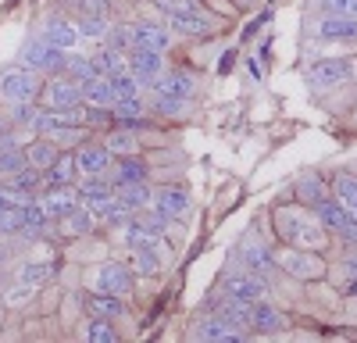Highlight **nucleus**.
I'll list each match as a JSON object with an SVG mask.
<instances>
[{"label":"nucleus","mask_w":357,"mask_h":343,"mask_svg":"<svg viewBox=\"0 0 357 343\" xmlns=\"http://www.w3.org/2000/svg\"><path fill=\"white\" fill-rule=\"evenodd\" d=\"M158 8L165 11V25L172 29V33L207 40L222 29V22L211 11L200 8V0H158Z\"/></svg>","instance_id":"obj_1"},{"label":"nucleus","mask_w":357,"mask_h":343,"mask_svg":"<svg viewBox=\"0 0 357 343\" xmlns=\"http://www.w3.org/2000/svg\"><path fill=\"white\" fill-rule=\"evenodd\" d=\"M40 86H43V75L33 72V68H25V65L0 68V100H4V104L40 100Z\"/></svg>","instance_id":"obj_2"},{"label":"nucleus","mask_w":357,"mask_h":343,"mask_svg":"<svg viewBox=\"0 0 357 343\" xmlns=\"http://www.w3.org/2000/svg\"><path fill=\"white\" fill-rule=\"evenodd\" d=\"M65 57H68V50L47 43L43 36H33V40L22 43L18 65L33 68V72H40V75H57V72H65Z\"/></svg>","instance_id":"obj_3"},{"label":"nucleus","mask_w":357,"mask_h":343,"mask_svg":"<svg viewBox=\"0 0 357 343\" xmlns=\"http://www.w3.org/2000/svg\"><path fill=\"white\" fill-rule=\"evenodd\" d=\"M89 290H100V294H118V297H129L132 286H136V272L126 261H104L89 272Z\"/></svg>","instance_id":"obj_4"},{"label":"nucleus","mask_w":357,"mask_h":343,"mask_svg":"<svg viewBox=\"0 0 357 343\" xmlns=\"http://www.w3.org/2000/svg\"><path fill=\"white\" fill-rule=\"evenodd\" d=\"M275 265L286 272V275H293V279H321L325 275V261H321V250H304V247H286V250H279L275 254Z\"/></svg>","instance_id":"obj_5"},{"label":"nucleus","mask_w":357,"mask_h":343,"mask_svg":"<svg viewBox=\"0 0 357 343\" xmlns=\"http://www.w3.org/2000/svg\"><path fill=\"white\" fill-rule=\"evenodd\" d=\"M314 218L329 229V233L343 236L347 243H357V218L343 208L340 197H321L318 204H314Z\"/></svg>","instance_id":"obj_6"},{"label":"nucleus","mask_w":357,"mask_h":343,"mask_svg":"<svg viewBox=\"0 0 357 343\" xmlns=\"http://www.w3.org/2000/svg\"><path fill=\"white\" fill-rule=\"evenodd\" d=\"M354 72H357V65L350 57H321V61H314L307 68V86L311 90H333V86L350 82Z\"/></svg>","instance_id":"obj_7"},{"label":"nucleus","mask_w":357,"mask_h":343,"mask_svg":"<svg viewBox=\"0 0 357 343\" xmlns=\"http://www.w3.org/2000/svg\"><path fill=\"white\" fill-rule=\"evenodd\" d=\"M40 100H43V107H57V111L79 107L82 104V86L75 79H68L65 72H57L40 86Z\"/></svg>","instance_id":"obj_8"},{"label":"nucleus","mask_w":357,"mask_h":343,"mask_svg":"<svg viewBox=\"0 0 357 343\" xmlns=\"http://www.w3.org/2000/svg\"><path fill=\"white\" fill-rule=\"evenodd\" d=\"M222 297L254 304V300L268 297V282H264V275H257V272H250V268H247V272H229V275L222 279Z\"/></svg>","instance_id":"obj_9"},{"label":"nucleus","mask_w":357,"mask_h":343,"mask_svg":"<svg viewBox=\"0 0 357 343\" xmlns=\"http://www.w3.org/2000/svg\"><path fill=\"white\" fill-rule=\"evenodd\" d=\"M72 154H75V172H79V179L107 176V172H111V161H114V154L104 147V143H89V139H82Z\"/></svg>","instance_id":"obj_10"},{"label":"nucleus","mask_w":357,"mask_h":343,"mask_svg":"<svg viewBox=\"0 0 357 343\" xmlns=\"http://www.w3.org/2000/svg\"><path fill=\"white\" fill-rule=\"evenodd\" d=\"M126 65H129V72H132L143 86H151V82L165 72V50H154V47L136 43V47L126 50Z\"/></svg>","instance_id":"obj_11"},{"label":"nucleus","mask_w":357,"mask_h":343,"mask_svg":"<svg viewBox=\"0 0 357 343\" xmlns=\"http://www.w3.org/2000/svg\"><path fill=\"white\" fill-rule=\"evenodd\" d=\"M236 257L243 261V268H250V272H257V275H268V272L279 268V265H275V250L268 247L257 233H247V236H243V243H240V250H236Z\"/></svg>","instance_id":"obj_12"},{"label":"nucleus","mask_w":357,"mask_h":343,"mask_svg":"<svg viewBox=\"0 0 357 343\" xmlns=\"http://www.w3.org/2000/svg\"><path fill=\"white\" fill-rule=\"evenodd\" d=\"M154 93H165V97H178V100H193L197 93H200V82H197V75L193 72H183V68H165L154 82Z\"/></svg>","instance_id":"obj_13"},{"label":"nucleus","mask_w":357,"mask_h":343,"mask_svg":"<svg viewBox=\"0 0 357 343\" xmlns=\"http://www.w3.org/2000/svg\"><path fill=\"white\" fill-rule=\"evenodd\" d=\"M151 208H154L161 218H168V222H178L183 215H190L193 200H190V190H183V186H161V190H154Z\"/></svg>","instance_id":"obj_14"},{"label":"nucleus","mask_w":357,"mask_h":343,"mask_svg":"<svg viewBox=\"0 0 357 343\" xmlns=\"http://www.w3.org/2000/svg\"><path fill=\"white\" fill-rule=\"evenodd\" d=\"M146 176H151V165L143 161V151H136V154H118V158L111 161V172H107V179H111L114 190H118V186H129V183H143Z\"/></svg>","instance_id":"obj_15"},{"label":"nucleus","mask_w":357,"mask_h":343,"mask_svg":"<svg viewBox=\"0 0 357 343\" xmlns=\"http://www.w3.org/2000/svg\"><path fill=\"white\" fill-rule=\"evenodd\" d=\"M314 36L321 43H354L357 40V18L347 15H325L314 22Z\"/></svg>","instance_id":"obj_16"},{"label":"nucleus","mask_w":357,"mask_h":343,"mask_svg":"<svg viewBox=\"0 0 357 343\" xmlns=\"http://www.w3.org/2000/svg\"><path fill=\"white\" fill-rule=\"evenodd\" d=\"M36 200H40V208L47 211V218L57 222V218H65L79 204V190L72 183L68 186H43V197H36Z\"/></svg>","instance_id":"obj_17"},{"label":"nucleus","mask_w":357,"mask_h":343,"mask_svg":"<svg viewBox=\"0 0 357 343\" xmlns=\"http://www.w3.org/2000/svg\"><path fill=\"white\" fill-rule=\"evenodd\" d=\"M286 326H289L286 311L275 307L268 297H261V300L250 304V333H282Z\"/></svg>","instance_id":"obj_18"},{"label":"nucleus","mask_w":357,"mask_h":343,"mask_svg":"<svg viewBox=\"0 0 357 343\" xmlns=\"http://www.w3.org/2000/svg\"><path fill=\"white\" fill-rule=\"evenodd\" d=\"M40 36H43L47 43H54V47H61V50H75L79 40H82L79 29H75V22H68L65 15H47Z\"/></svg>","instance_id":"obj_19"},{"label":"nucleus","mask_w":357,"mask_h":343,"mask_svg":"<svg viewBox=\"0 0 357 343\" xmlns=\"http://www.w3.org/2000/svg\"><path fill=\"white\" fill-rule=\"evenodd\" d=\"M82 304H86V311H89V314H97V319H111V322H118V319H126V314H129L126 297H118V294L89 290V294L82 297Z\"/></svg>","instance_id":"obj_20"},{"label":"nucleus","mask_w":357,"mask_h":343,"mask_svg":"<svg viewBox=\"0 0 357 343\" xmlns=\"http://www.w3.org/2000/svg\"><path fill=\"white\" fill-rule=\"evenodd\" d=\"M161 254H165V247H161V240L158 243H146V247H132V254H129V268L136 272V275H158L161 268H165V261H161Z\"/></svg>","instance_id":"obj_21"},{"label":"nucleus","mask_w":357,"mask_h":343,"mask_svg":"<svg viewBox=\"0 0 357 343\" xmlns=\"http://www.w3.org/2000/svg\"><path fill=\"white\" fill-rule=\"evenodd\" d=\"M57 225H61V236H65V240H79V236H89V233H93L97 215H93V208L75 204L65 218H57Z\"/></svg>","instance_id":"obj_22"},{"label":"nucleus","mask_w":357,"mask_h":343,"mask_svg":"<svg viewBox=\"0 0 357 343\" xmlns=\"http://www.w3.org/2000/svg\"><path fill=\"white\" fill-rule=\"evenodd\" d=\"M190 336H193V340H229V343H236V340H243L247 333L236 329V326H229L225 319H218V314H207L204 322H197V326L190 329Z\"/></svg>","instance_id":"obj_23"},{"label":"nucleus","mask_w":357,"mask_h":343,"mask_svg":"<svg viewBox=\"0 0 357 343\" xmlns=\"http://www.w3.org/2000/svg\"><path fill=\"white\" fill-rule=\"evenodd\" d=\"M129 29H132V47H136V43L154 47V50H168V47H172L168 25H158V22H129Z\"/></svg>","instance_id":"obj_24"},{"label":"nucleus","mask_w":357,"mask_h":343,"mask_svg":"<svg viewBox=\"0 0 357 343\" xmlns=\"http://www.w3.org/2000/svg\"><path fill=\"white\" fill-rule=\"evenodd\" d=\"M79 204H86V208H100V204H107V200L114 197V186H111V179L107 176H93V179H79Z\"/></svg>","instance_id":"obj_25"},{"label":"nucleus","mask_w":357,"mask_h":343,"mask_svg":"<svg viewBox=\"0 0 357 343\" xmlns=\"http://www.w3.org/2000/svg\"><path fill=\"white\" fill-rule=\"evenodd\" d=\"M75 179H79V172H75V154L72 151H61L43 168V186H68Z\"/></svg>","instance_id":"obj_26"},{"label":"nucleus","mask_w":357,"mask_h":343,"mask_svg":"<svg viewBox=\"0 0 357 343\" xmlns=\"http://www.w3.org/2000/svg\"><path fill=\"white\" fill-rule=\"evenodd\" d=\"M82 86V104H97V107H111L114 104V86L111 75H89Z\"/></svg>","instance_id":"obj_27"},{"label":"nucleus","mask_w":357,"mask_h":343,"mask_svg":"<svg viewBox=\"0 0 357 343\" xmlns=\"http://www.w3.org/2000/svg\"><path fill=\"white\" fill-rule=\"evenodd\" d=\"M307 218H311V215H307L304 208H296V204H289V208H275L272 222H275V233H279V240L293 243V236H296V229H301V225H304Z\"/></svg>","instance_id":"obj_28"},{"label":"nucleus","mask_w":357,"mask_h":343,"mask_svg":"<svg viewBox=\"0 0 357 343\" xmlns=\"http://www.w3.org/2000/svg\"><path fill=\"white\" fill-rule=\"evenodd\" d=\"M104 147H107L114 158H118V154H136V151H143V139H139L136 129L111 125V129H107V139H104Z\"/></svg>","instance_id":"obj_29"},{"label":"nucleus","mask_w":357,"mask_h":343,"mask_svg":"<svg viewBox=\"0 0 357 343\" xmlns=\"http://www.w3.org/2000/svg\"><path fill=\"white\" fill-rule=\"evenodd\" d=\"M211 314H218V319H225V322H229V326H236V329L250 333V304H243V300L222 297V300L215 304V311H211Z\"/></svg>","instance_id":"obj_30"},{"label":"nucleus","mask_w":357,"mask_h":343,"mask_svg":"<svg viewBox=\"0 0 357 343\" xmlns=\"http://www.w3.org/2000/svg\"><path fill=\"white\" fill-rule=\"evenodd\" d=\"M114 197L122 200V204H126L129 211H146V208H151V200H154V190L146 186V179H143V183L118 186V190H114Z\"/></svg>","instance_id":"obj_31"},{"label":"nucleus","mask_w":357,"mask_h":343,"mask_svg":"<svg viewBox=\"0 0 357 343\" xmlns=\"http://www.w3.org/2000/svg\"><path fill=\"white\" fill-rule=\"evenodd\" d=\"M54 279V265H43V261H29L18 268V286L22 290H40Z\"/></svg>","instance_id":"obj_32"},{"label":"nucleus","mask_w":357,"mask_h":343,"mask_svg":"<svg viewBox=\"0 0 357 343\" xmlns=\"http://www.w3.org/2000/svg\"><path fill=\"white\" fill-rule=\"evenodd\" d=\"M75 29H79L82 40H104L107 29H111V15H79Z\"/></svg>","instance_id":"obj_33"},{"label":"nucleus","mask_w":357,"mask_h":343,"mask_svg":"<svg viewBox=\"0 0 357 343\" xmlns=\"http://www.w3.org/2000/svg\"><path fill=\"white\" fill-rule=\"evenodd\" d=\"M22 168H29V158H25V147H4L0 151V183L15 179Z\"/></svg>","instance_id":"obj_34"},{"label":"nucleus","mask_w":357,"mask_h":343,"mask_svg":"<svg viewBox=\"0 0 357 343\" xmlns=\"http://www.w3.org/2000/svg\"><path fill=\"white\" fill-rule=\"evenodd\" d=\"M8 186L15 190V193H22V197H36V190H43V172L40 168H22L15 179H8Z\"/></svg>","instance_id":"obj_35"},{"label":"nucleus","mask_w":357,"mask_h":343,"mask_svg":"<svg viewBox=\"0 0 357 343\" xmlns=\"http://www.w3.org/2000/svg\"><path fill=\"white\" fill-rule=\"evenodd\" d=\"M82 336L93 340V343H118V329L111 319H97V314H89V322L82 326Z\"/></svg>","instance_id":"obj_36"},{"label":"nucleus","mask_w":357,"mask_h":343,"mask_svg":"<svg viewBox=\"0 0 357 343\" xmlns=\"http://www.w3.org/2000/svg\"><path fill=\"white\" fill-rule=\"evenodd\" d=\"M65 75L75 79V82H86L89 75H97L93 54H72V50H68V57H65Z\"/></svg>","instance_id":"obj_37"},{"label":"nucleus","mask_w":357,"mask_h":343,"mask_svg":"<svg viewBox=\"0 0 357 343\" xmlns=\"http://www.w3.org/2000/svg\"><path fill=\"white\" fill-rule=\"evenodd\" d=\"M57 154H61V151H57V147H54V143H50L47 136H40L36 143H29V147H25V158H29V165H33V168H40V172H43V168H47V165H50Z\"/></svg>","instance_id":"obj_38"},{"label":"nucleus","mask_w":357,"mask_h":343,"mask_svg":"<svg viewBox=\"0 0 357 343\" xmlns=\"http://www.w3.org/2000/svg\"><path fill=\"white\" fill-rule=\"evenodd\" d=\"M93 68H97V75H114V72H122V68H129V65H126V54H122V50L107 47V50L93 54Z\"/></svg>","instance_id":"obj_39"},{"label":"nucleus","mask_w":357,"mask_h":343,"mask_svg":"<svg viewBox=\"0 0 357 343\" xmlns=\"http://www.w3.org/2000/svg\"><path fill=\"white\" fill-rule=\"evenodd\" d=\"M321 197H329V193H325V186H321L318 176H304L301 183H296V200H301L304 208H314Z\"/></svg>","instance_id":"obj_40"},{"label":"nucleus","mask_w":357,"mask_h":343,"mask_svg":"<svg viewBox=\"0 0 357 343\" xmlns=\"http://www.w3.org/2000/svg\"><path fill=\"white\" fill-rule=\"evenodd\" d=\"M111 86H114V100H129V97H139V79L129 72V68H122V72H114L111 75Z\"/></svg>","instance_id":"obj_41"},{"label":"nucleus","mask_w":357,"mask_h":343,"mask_svg":"<svg viewBox=\"0 0 357 343\" xmlns=\"http://www.w3.org/2000/svg\"><path fill=\"white\" fill-rule=\"evenodd\" d=\"M22 222H25V204H8V208H0V236L22 233Z\"/></svg>","instance_id":"obj_42"},{"label":"nucleus","mask_w":357,"mask_h":343,"mask_svg":"<svg viewBox=\"0 0 357 343\" xmlns=\"http://www.w3.org/2000/svg\"><path fill=\"white\" fill-rule=\"evenodd\" d=\"M186 111H190V100L165 97V93H158V97H154V114H161V119H183Z\"/></svg>","instance_id":"obj_43"},{"label":"nucleus","mask_w":357,"mask_h":343,"mask_svg":"<svg viewBox=\"0 0 357 343\" xmlns=\"http://www.w3.org/2000/svg\"><path fill=\"white\" fill-rule=\"evenodd\" d=\"M336 197L343 200V208L357 218V176H336Z\"/></svg>","instance_id":"obj_44"},{"label":"nucleus","mask_w":357,"mask_h":343,"mask_svg":"<svg viewBox=\"0 0 357 343\" xmlns=\"http://www.w3.org/2000/svg\"><path fill=\"white\" fill-rule=\"evenodd\" d=\"M15 107V119H11V125H18V129H36V119H40V104L36 100H25V104H11Z\"/></svg>","instance_id":"obj_45"},{"label":"nucleus","mask_w":357,"mask_h":343,"mask_svg":"<svg viewBox=\"0 0 357 343\" xmlns=\"http://www.w3.org/2000/svg\"><path fill=\"white\" fill-rule=\"evenodd\" d=\"M104 40H107V47H114V50L126 54V50L132 47V29H129V25H111Z\"/></svg>","instance_id":"obj_46"},{"label":"nucleus","mask_w":357,"mask_h":343,"mask_svg":"<svg viewBox=\"0 0 357 343\" xmlns=\"http://www.w3.org/2000/svg\"><path fill=\"white\" fill-rule=\"evenodd\" d=\"M318 8L325 15H347V18H357V0H318Z\"/></svg>","instance_id":"obj_47"},{"label":"nucleus","mask_w":357,"mask_h":343,"mask_svg":"<svg viewBox=\"0 0 357 343\" xmlns=\"http://www.w3.org/2000/svg\"><path fill=\"white\" fill-rule=\"evenodd\" d=\"M72 8H75V18L79 15H111L107 0H72Z\"/></svg>","instance_id":"obj_48"},{"label":"nucleus","mask_w":357,"mask_h":343,"mask_svg":"<svg viewBox=\"0 0 357 343\" xmlns=\"http://www.w3.org/2000/svg\"><path fill=\"white\" fill-rule=\"evenodd\" d=\"M347 272H350V275H357V254H354L350 261H347Z\"/></svg>","instance_id":"obj_49"},{"label":"nucleus","mask_w":357,"mask_h":343,"mask_svg":"<svg viewBox=\"0 0 357 343\" xmlns=\"http://www.w3.org/2000/svg\"><path fill=\"white\" fill-rule=\"evenodd\" d=\"M8 129H11V122H8V119H4V114H0V136H4V132H8Z\"/></svg>","instance_id":"obj_50"}]
</instances>
